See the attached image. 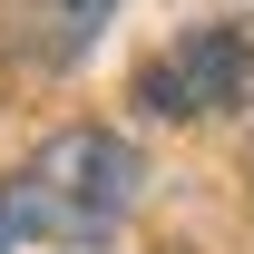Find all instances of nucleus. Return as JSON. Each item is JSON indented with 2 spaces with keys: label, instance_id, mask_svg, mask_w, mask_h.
<instances>
[{
  "label": "nucleus",
  "instance_id": "f257e3e1",
  "mask_svg": "<svg viewBox=\"0 0 254 254\" xmlns=\"http://www.w3.org/2000/svg\"><path fill=\"white\" fill-rule=\"evenodd\" d=\"M137 147L118 127H59L0 176V254L10 245H108L137 205Z\"/></svg>",
  "mask_w": 254,
  "mask_h": 254
},
{
  "label": "nucleus",
  "instance_id": "f03ea898",
  "mask_svg": "<svg viewBox=\"0 0 254 254\" xmlns=\"http://www.w3.org/2000/svg\"><path fill=\"white\" fill-rule=\"evenodd\" d=\"M147 118H225L254 98V30L245 20H195L186 39H166L157 59L137 68Z\"/></svg>",
  "mask_w": 254,
  "mask_h": 254
},
{
  "label": "nucleus",
  "instance_id": "7ed1b4c3",
  "mask_svg": "<svg viewBox=\"0 0 254 254\" xmlns=\"http://www.w3.org/2000/svg\"><path fill=\"white\" fill-rule=\"evenodd\" d=\"M49 10V49H88V30L108 20V0H39Z\"/></svg>",
  "mask_w": 254,
  "mask_h": 254
}]
</instances>
